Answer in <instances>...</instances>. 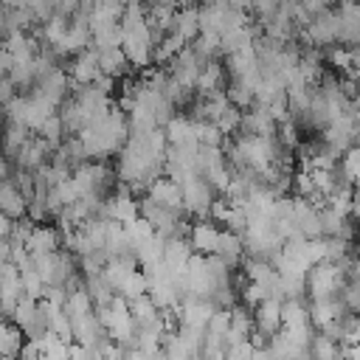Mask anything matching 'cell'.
I'll return each mask as SVG.
<instances>
[{
	"label": "cell",
	"mask_w": 360,
	"mask_h": 360,
	"mask_svg": "<svg viewBox=\"0 0 360 360\" xmlns=\"http://www.w3.org/2000/svg\"><path fill=\"white\" fill-rule=\"evenodd\" d=\"M245 253H248V248H245V236L242 233H236V231H222L219 233V245H217V256L228 264V267H236L239 262H245Z\"/></svg>",
	"instance_id": "18"
},
{
	"label": "cell",
	"mask_w": 360,
	"mask_h": 360,
	"mask_svg": "<svg viewBox=\"0 0 360 360\" xmlns=\"http://www.w3.org/2000/svg\"><path fill=\"white\" fill-rule=\"evenodd\" d=\"M98 53V51H96ZM98 62H101V73L110 76V79H124L132 68V62L127 59L124 48H110V51H101L98 53Z\"/></svg>",
	"instance_id": "24"
},
{
	"label": "cell",
	"mask_w": 360,
	"mask_h": 360,
	"mask_svg": "<svg viewBox=\"0 0 360 360\" xmlns=\"http://www.w3.org/2000/svg\"><path fill=\"white\" fill-rule=\"evenodd\" d=\"M143 194H149V197L158 200L160 205H169V208H174V211H186V202H183V186H180L177 180H172L169 174L152 180L149 188H146Z\"/></svg>",
	"instance_id": "11"
},
{
	"label": "cell",
	"mask_w": 360,
	"mask_h": 360,
	"mask_svg": "<svg viewBox=\"0 0 360 360\" xmlns=\"http://www.w3.org/2000/svg\"><path fill=\"white\" fill-rule=\"evenodd\" d=\"M31 256H42V253H56L62 248V231L51 228V225H37L25 242Z\"/></svg>",
	"instance_id": "15"
},
{
	"label": "cell",
	"mask_w": 360,
	"mask_h": 360,
	"mask_svg": "<svg viewBox=\"0 0 360 360\" xmlns=\"http://www.w3.org/2000/svg\"><path fill=\"white\" fill-rule=\"evenodd\" d=\"M172 31H174L177 37H183V39L191 45V42L202 34V28H200V8H197V6H180L177 14H174Z\"/></svg>",
	"instance_id": "19"
},
{
	"label": "cell",
	"mask_w": 360,
	"mask_h": 360,
	"mask_svg": "<svg viewBox=\"0 0 360 360\" xmlns=\"http://www.w3.org/2000/svg\"><path fill=\"white\" fill-rule=\"evenodd\" d=\"M231 8H239V11H248V8H253V0H225Z\"/></svg>",
	"instance_id": "41"
},
{
	"label": "cell",
	"mask_w": 360,
	"mask_h": 360,
	"mask_svg": "<svg viewBox=\"0 0 360 360\" xmlns=\"http://www.w3.org/2000/svg\"><path fill=\"white\" fill-rule=\"evenodd\" d=\"M256 34H259V31H256L250 22H245V25H239V28L225 31V34H222V53H225V56H231V53H236V51L253 48V45H256Z\"/></svg>",
	"instance_id": "21"
},
{
	"label": "cell",
	"mask_w": 360,
	"mask_h": 360,
	"mask_svg": "<svg viewBox=\"0 0 360 360\" xmlns=\"http://www.w3.org/2000/svg\"><path fill=\"white\" fill-rule=\"evenodd\" d=\"M163 129H166L169 143H200L197 141V121L191 115H174Z\"/></svg>",
	"instance_id": "22"
},
{
	"label": "cell",
	"mask_w": 360,
	"mask_h": 360,
	"mask_svg": "<svg viewBox=\"0 0 360 360\" xmlns=\"http://www.w3.org/2000/svg\"><path fill=\"white\" fill-rule=\"evenodd\" d=\"M183 48H188V42H186L183 37H177L174 31H169V34L160 37V42H158V48H155V62H158V65H169Z\"/></svg>",
	"instance_id": "28"
},
{
	"label": "cell",
	"mask_w": 360,
	"mask_h": 360,
	"mask_svg": "<svg viewBox=\"0 0 360 360\" xmlns=\"http://www.w3.org/2000/svg\"><path fill=\"white\" fill-rule=\"evenodd\" d=\"M301 8L315 20L318 14H323V11L329 8V3H326V0H301Z\"/></svg>",
	"instance_id": "39"
},
{
	"label": "cell",
	"mask_w": 360,
	"mask_h": 360,
	"mask_svg": "<svg viewBox=\"0 0 360 360\" xmlns=\"http://www.w3.org/2000/svg\"><path fill=\"white\" fill-rule=\"evenodd\" d=\"M228 329H231V309H217L214 318L208 321V329L205 332L214 335V338H225Z\"/></svg>",
	"instance_id": "36"
},
{
	"label": "cell",
	"mask_w": 360,
	"mask_h": 360,
	"mask_svg": "<svg viewBox=\"0 0 360 360\" xmlns=\"http://www.w3.org/2000/svg\"><path fill=\"white\" fill-rule=\"evenodd\" d=\"M253 354H256V346H253L250 338H248V340H239V343H233V346L225 349V357H228V360H253Z\"/></svg>",
	"instance_id": "37"
},
{
	"label": "cell",
	"mask_w": 360,
	"mask_h": 360,
	"mask_svg": "<svg viewBox=\"0 0 360 360\" xmlns=\"http://www.w3.org/2000/svg\"><path fill=\"white\" fill-rule=\"evenodd\" d=\"M11 321H14L17 326H22L25 335H28V332L34 329V323L39 321V301L31 298V295H22V298L17 301V307H14V312H11Z\"/></svg>",
	"instance_id": "27"
},
{
	"label": "cell",
	"mask_w": 360,
	"mask_h": 360,
	"mask_svg": "<svg viewBox=\"0 0 360 360\" xmlns=\"http://www.w3.org/2000/svg\"><path fill=\"white\" fill-rule=\"evenodd\" d=\"M357 138H360V132H357V124H354V115H352V112L335 118V121L323 129V141H326L329 146H335L340 155H343L346 149L357 146Z\"/></svg>",
	"instance_id": "6"
},
{
	"label": "cell",
	"mask_w": 360,
	"mask_h": 360,
	"mask_svg": "<svg viewBox=\"0 0 360 360\" xmlns=\"http://www.w3.org/2000/svg\"><path fill=\"white\" fill-rule=\"evenodd\" d=\"M141 217V200H135L132 188L121 183L118 191H112L107 197V208H104V219H112V222H121V225H129Z\"/></svg>",
	"instance_id": "4"
},
{
	"label": "cell",
	"mask_w": 360,
	"mask_h": 360,
	"mask_svg": "<svg viewBox=\"0 0 360 360\" xmlns=\"http://www.w3.org/2000/svg\"><path fill=\"white\" fill-rule=\"evenodd\" d=\"M225 132L214 124V121H197V141L202 146H222L225 143Z\"/></svg>",
	"instance_id": "33"
},
{
	"label": "cell",
	"mask_w": 360,
	"mask_h": 360,
	"mask_svg": "<svg viewBox=\"0 0 360 360\" xmlns=\"http://www.w3.org/2000/svg\"><path fill=\"white\" fill-rule=\"evenodd\" d=\"M34 129H28L25 124H20V121H14V118H6V158H17L20 155V149L34 138L31 135Z\"/></svg>",
	"instance_id": "26"
},
{
	"label": "cell",
	"mask_w": 360,
	"mask_h": 360,
	"mask_svg": "<svg viewBox=\"0 0 360 360\" xmlns=\"http://www.w3.org/2000/svg\"><path fill=\"white\" fill-rule=\"evenodd\" d=\"M129 309H132L138 326H149V323H155V321L163 318V312H160V307L152 301V295H141V298L129 301Z\"/></svg>",
	"instance_id": "29"
},
{
	"label": "cell",
	"mask_w": 360,
	"mask_h": 360,
	"mask_svg": "<svg viewBox=\"0 0 360 360\" xmlns=\"http://www.w3.org/2000/svg\"><path fill=\"white\" fill-rule=\"evenodd\" d=\"M349 284V276L340 264L335 262H321L309 270V278H307V292L309 298H338L343 292V287Z\"/></svg>",
	"instance_id": "1"
},
{
	"label": "cell",
	"mask_w": 360,
	"mask_h": 360,
	"mask_svg": "<svg viewBox=\"0 0 360 360\" xmlns=\"http://www.w3.org/2000/svg\"><path fill=\"white\" fill-rule=\"evenodd\" d=\"M205 65H208V62H202V59L191 51V45H188V48H183V51L169 62L166 70H169L172 79H177L180 84H186V87L194 90V87H197V79H200V73H202Z\"/></svg>",
	"instance_id": "5"
},
{
	"label": "cell",
	"mask_w": 360,
	"mask_h": 360,
	"mask_svg": "<svg viewBox=\"0 0 360 360\" xmlns=\"http://www.w3.org/2000/svg\"><path fill=\"white\" fill-rule=\"evenodd\" d=\"M37 135L45 138V141H51L53 146H59V143L65 141V135H68V129H65V124H62V115H59V112L51 115V118L37 129Z\"/></svg>",
	"instance_id": "32"
},
{
	"label": "cell",
	"mask_w": 360,
	"mask_h": 360,
	"mask_svg": "<svg viewBox=\"0 0 360 360\" xmlns=\"http://www.w3.org/2000/svg\"><path fill=\"white\" fill-rule=\"evenodd\" d=\"M65 70L70 73L73 84H93V82H98V79L104 76V73H101L98 53H96L93 48H87V51L79 53V56H70V62H68Z\"/></svg>",
	"instance_id": "8"
},
{
	"label": "cell",
	"mask_w": 360,
	"mask_h": 360,
	"mask_svg": "<svg viewBox=\"0 0 360 360\" xmlns=\"http://www.w3.org/2000/svg\"><path fill=\"white\" fill-rule=\"evenodd\" d=\"M191 256H194V248H191L188 236H172V239H166L163 262H166L169 267H174V270H186L188 262H191Z\"/></svg>",
	"instance_id": "20"
},
{
	"label": "cell",
	"mask_w": 360,
	"mask_h": 360,
	"mask_svg": "<svg viewBox=\"0 0 360 360\" xmlns=\"http://www.w3.org/2000/svg\"><path fill=\"white\" fill-rule=\"evenodd\" d=\"M225 68H228V79H233V82H245L250 87H256L262 82V65H259L256 48H245V51L225 56Z\"/></svg>",
	"instance_id": "3"
},
{
	"label": "cell",
	"mask_w": 360,
	"mask_h": 360,
	"mask_svg": "<svg viewBox=\"0 0 360 360\" xmlns=\"http://www.w3.org/2000/svg\"><path fill=\"white\" fill-rule=\"evenodd\" d=\"M219 197V191L214 188V183L205 174H191L183 183V202H186V214L197 217V219H208L211 217V205Z\"/></svg>",
	"instance_id": "2"
},
{
	"label": "cell",
	"mask_w": 360,
	"mask_h": 360,
	"mask_svg": "<svg viewBox=\"0 0 360 360\" xmlns=\"http://www.w3.org/2000/svg\"><path fill=\"white\" fill-rule=\"evenodd\" d=\"M349 307L343 304V298H315L309 304V318H312V326L315 329H326L332 321H338L340 315H346Z\"/></svg>",
	"instance_id": "14"
},
{
	"label": "cell",
	"mask_w": 360,
	"mask_h": 360,
	"mask_svg": "<svg viewBox=\"0 0 360 360\" xmlns=\"http://www.w3.org/2000/svg\"><path fill=\"white\" fill-rule=\"evenodd\" d=\"M37 0H3V6H8V8H31Z\"/></svg>",
	"instance_id": "40"
},
{
	"label": "cell",
	"mask_w": 360,
	"mask_h": 360,
	"mask_svg": "<svg viewBox=\"0 0 360 360\" xmlns=\"http://www.w3.org/2000/svg\"><path fill=\"white\" fill-rule=\"evenodd\" d=\"M340 17V45H357L360 42V0H346L338 6Z\"/></svg>",
	"instance_id": "13"
},
{
	"label": "cell",
	"mask_w": 360,
	"mask_h": 360,
	"mask_svg": "<svg viewBox=\"0 0 360 360\" xmlns=\"http://www.w3.org/2000/svg\"><path fill=\"white\" fill-rule=\"evenodd\" d=\"M242 107H236V104H231L222 115H219V121H217V127L225 132V135H236L239 129H242Z\"/></svg>",
	"instance_id": "34"
},
{
	"label": "cell",
	"mask_w": 360,
	"mask_h": 360,
	"mask_svg": "<svg viewBox=\"0 0 360 360\" xmlns=\"http://www.w3.org/2000/svg\"><path fill=\"white\" fill-rule=\"evenodd\" d=\"M239 132H245V135H276L278 132V121L273 118V112L267 110V107H262V104H253V107H248V112L242 115V129Z\"/></svg>",
	"instance_id": "10"
},
{
	"label": "cell",
	"mask_w": 360,
	"mask_h": 360,
	"mask_svg": "<svg viewBox=\"0 0 360 360\" xmlns=\"http://www.w3.org/2000/svg\"><path fill=\"white\" fill-rule=\"evenodd\" d=\"M281 318H284V329L312 323V318H309V307L304 304V295L284 298V304H281Z\"/></svg>",
	"instance_id": "25"
},
{
	"label": "cell",
	"mask_w": 360,
	"mask_h": 360,
	"mask_svg": "<svg viewBox=\"0 0 360 360\" xmlns=\"http://www.w3.org/2000/svg\"><path fill=\"white\" fill-rule=\"evenodd\" d=\"M0 211L11 219H22L28 217V197L14 186V180H3L0 188Z\"/></svg>",
	"instance_id": "17"
},
{
	"label": "cell",
	"mask_w": 360,
	"mask_h": 360,
	"mask_svg": "<svg viewBox=\"0 0 360 360\" xmlns=\"http://www.w3.org/2000/svg\"><path fill=\"white\" fill-rule=\"evenodd\" d=\"M219 233H222V231L214 225V219H197V222L188 228V242H191L194 253L211 256V253H217Z\"/></svg>",
	"instance_id": "12"
},
{
	"label": "cell",
	"mask_w": 360,
	"mask_h": 360,
	"mask_svg": "<svg viewBox=\"0 0 360 360\" xmlns=\"http://www.w3.org/2000/svg\"><path fill=\"white\" fill-rule=\"evenodd\" d=\"M118 295H124L127 301H135V298H141V295H149V278H146L143 267H138V270H132V273L127 276V281L121 284Z\"/></svg>",
	"instance_id": "30"
},
{
	"label": "cell",
	"mask_w": 360,
	"mask_h": 360,
	"mask_svg": "<svg viewBox=\"0 0 360 360\" xmlns=\"http://www.w3.org/2000/svg\"><path fill=\"white\" fill-rule=\"evenodd\" d=\"M340 166H343V172L354 180V177L360 174V146L346 149V152H343V158H340Z\"/></svg>",
	"instance_id": "38"
},
{
	"label": "cell",
	"mask_w": 360,
	"mask_h": 360,
	"mask_svg": "<svg viewBox=\"0 0 360 360\" xmlns=\"http://www.w3.org/2000/svg\"><path fill=\"white\" fill-rule=\"evenodd\" d=\"M309 354H312V360H343V357H340V343L332 340V338L323 335V332H318V335L312 338Z\"/></svg>",
	"instance_id": "31"
},
{
	"label": "cell",
	"mask_w": 360,
	"mask_h": 360,
	"mask_svg": "<svg viewBox=\"0 0 360 360\" xmlns=\"http://www.w3.org/2000/svg\"><path fill=\"white\" fill-rule=\"evenodd\" d=\"M225 76H228V68H222L217 59L214 62H208L205 68H202V73H200V79H197V96H202V98H208V96H217V93H225V87H228V82H225Z\"/></svg>",
	"instance_id": "16"
},
{
	"label": "cell",
	"mask_w": 360,
	"mask_h": 360,
	"mask_svg": "<svg viewBox=\"0 0 360 360\" xmlns=\"http://www.w3.org/2000/svg\"><path fill=\"white\" fill-rule=\"evenodd\" d=\"M354 194H357V197H360V174H357V177H354Z\"/></svg>",
	"instance_id": "42"
},
{
	"label": "cell",
	"mask_w": 360,
	"mask_h": 360,
	"mask_svg": "<svg viewBox=\"0 0 360 360\" xmlns=\"http://www.w3.org/2000/svg\"><path fill=\"white\" fill-rule=\"evenodd\" d=\"M25 340H28V335H25L22 326H17L14 321H3V326H0V352H3V357H20Z\"/></svg>",
	"instance_id": "23"
},
{
	"label": "cell",
	"mask_w": 360,
	"mask_h": 360,
	"mask_svg": "<svg viewBox=\"0 0 360 360\" xmlns=\"http://www.w3.org/2000/svg\"><path fill=\"white\" fill-rule=\"evenodd\" d=\"M326 59H329L332 68H338V70H343V73H349V70L354 68V53H352V48H340V45L335 48V45H332V48L326 51Z\"/></svg>",
	"instance_id": "35"
},
{
	"label": "cell",
	"mask_w": 360,
	"mask_h": 360,
	"mask_svg": "<svg viewBox=\"0 0 360 360\" xmlns=\"http://www.w3.org/2000/svg\"><path fill=\"white\" fill-rule=\"evenodd\" d=\"M281 304L284 298H264L259 307H253V321H256V332L273 338L284 329V318H281Z\"/></svg>",
	"instance_id": "9"
},
{
	"label": "cell",
	"mask_w": 360,
	"mask_h": 360,
	"mask_svg": "<svg viewBox=\"0 0 360 360\" xmlns=\"http://www.w3.org/2000/svg\"><path fill=\"white\" fill-rule=\"evenodd\" d=\"M219 307L211 301V298H194V295H186L180 301V323L186 326H194V329H208V321L214 318Z\"/></svg>",
	"instance_id": "7"
}]
</instances>
